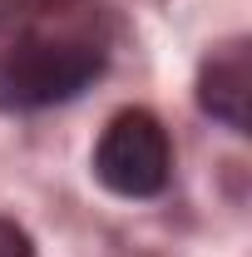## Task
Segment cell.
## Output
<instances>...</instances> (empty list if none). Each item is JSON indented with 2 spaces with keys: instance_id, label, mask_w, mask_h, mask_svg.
<instances>
[{
  "instance_id": "3957f363",
  "label": "cell",
  "mask_w": 252,
  "mask_h": 257,
  "mask_svg": "<svg viewBox=\"0 0 252 257\" xmlns=\"http://www.w3.org/2000/svg\"><path fill=\"white\" fill-rule=\"evenodd\" d=\"M198 99H203V109L213 119L247 134V119H252V55H247V45H227V50H218L203 64Z\"/></svg>"
},
{
  "instance_id": "7a4b0ae2",
  "label": "cell",
  "mask_w": 252,
  "mask_h": 257,
  "mask_svg": "<svg viewBox=\"0 0 252 257\" xmlns=\"http://www.w3.org/2000/svg\"><path fill=\"white\" fill-rule=\"evenodd\" d=\"M168 168H173V149H168V134L154 114L124 109V114L109 119V128L94 149V173L109 193L154 198L168 183Z\"/></svg>"
},
{
  "instance_id": "277c9868",
  "label": "cell",
  "mask_w": 252,
  "mask_h": 257,
  "mask_svg": "<svg viewBox=\"0 0 252 257\" xmlns=\"http://www.w3.org/2000/svg\"><path fill=\"white\" fill-rule=\"evenodd\" d=\"M0 257H35L30 237H25V227L5 223V218H0Z\"/></svg>"
},
{
  "instance_id": "6da1fadb",
  "label": "cell",
  "mask_w": 252,
  "mask_h": 257,
  "mask_svg": "<svg viewBox=\"0 0 252 257\" xmlns=\"http://www.w3.org/2000/svg\"><path fill=\"white\" fill-rule=\"evenodd\" d=\"M99 74V50L89 40L20 35L0 55V94L10 104H55L79 94Z\"/></svg>"
}]
</instances>
